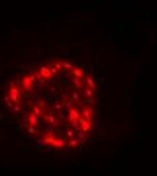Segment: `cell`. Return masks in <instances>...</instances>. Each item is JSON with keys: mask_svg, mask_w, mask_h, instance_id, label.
I'll list each match as a JSON object with an SVG mask.
<instances>
[{"mask_svg": "<svg viewBox=\"0 0 157 176\" xmlns=\"http://www.w3.org/2000/svg\"><path fill=\"white\" fill-rule=\"evenodd\" d=\"M8 92H10L11 102L12 103H19V95H20V88L19 87H14V84H10V88H8Z\"/></svg>", "mask_w": 157, "mask_h": 176, "instance_id": "7a4b0ae2", "label": "cell"}, {"mask_svg": "<svg viewBox=\"0 0 157 176\" xmlns=\"http://www.w3.org/2000/svg\"><path fill=\"white\" fill-rule=\"evenodd\" d=\"M5 105L8 106V107H12V105H14V103L10 100V98H8V96H5Z\"/></svg>", "mask_w": 157, "mask_h": 176, "instance_id": "d6986e66", "label": "cell"}, {"mask_svg": "<svg viewBox=\"0 0 157 176\" xmlns=\"http://www.w3.org/2000/svg\"><path fill=\"white\" fill-rule=\"evenodd\" d=\"M77 140H79V141H80V140H84V134H83L81 130H79V138H77Z\"/></svg>", "mask_w": 157, "mask_h": 176, "instance_id": "44dd1931", "label": "cell"}, {"mask_svg": "<svg viewBox=\"0 0 157 176\" xmlns=\"http://www.w3.org/2000/svg\"><path fill=\"white\" fill-rule=\"evenodd\" d=\"M50 145L54 148H57V149H61V148L65 146V141H64L62 138H53V141Z\"/></svg>", "mask_w": 157, "mask_h": 176, "instance_id": "8992f818", "label": "cell"}, {"mask_svg": "<svg viewBox=\"0 0 157 176\" xmlns=\"http://www.w3.org/2000/svg\"><path fill=\"white\" fill-rule=\"evenodd\" d=\"M72 98H73V99H76V100H79L80 99V95H79L77 92H73V94H72Z\"/></svg>", "mask_w": 157, "mask_h": 176, "instance_id": "ffe728a7", "label": "cell"}, {"mask_svg": "<svg viewBox=\"0 0 157 176\" xmlns=\"http://www.w3.org/2000/svg\"><path fill=\"white\" fill-rule=\"evenodd\" d=\"M77 123L80 125V130L83 131V134H84V133H90L91 129H92V123H91V122H88V121H86L83 117H80V119L77 121Z\"/></svg>", "mask_w": 157, "mask_h": 176, "instance_id": "277c9868", "label": "cell"}, {"mask_svg": "<svg viewBox=\"0 0 157 176\" xmlns=\"http://www.w3.org/2000/svg\"><path fill=\"white\" fill-rule=\"evenodd\" d=\"M48 121H49V123L52 125V126H54V125H56V118H54V115H53L52 113H49V114H48Z\"/></svg>", "mask_w": 157, "mask_h": 176, "instance_id": "7c38bea8", "label": "cell"}, {"mask_svg": "<svg viewBox=\"0 0 157 176\" xmlns=\"http://www.w3.org/2000/svg\"><path fill=\"white\" fill-rule=\"evenodd\" d=\"M27 122H29L33 127H35V126H38V123H39V118L35 117L34 114H30L29 117H27Z\"/></svg>", "mask_w": 157, "mask_h": 176, "instance_id": "52a82bcc", "label": "cell"}, {"mask_svg": "<svg viewBox=\"0 0 157 176\" xmlns=\"http://www.w3.org/2000/svg\"><path fill=\"white\" fill-rule=\"evenodd\" d=\"M34 83H35V77H34L33 75H30V76H27V77H24V79H22V80H19V86H22L23 90L30 91V90H33Z\"/></svg>", "mask_w": 157, "mask_h": 176, "instance_id": "6da1fadb", "label": "cell"}, {"mask_svg": "<svg viewBox=\"0 0 157 176\" xmlns=\"http://www.w3.org/2000/svg\"><path fill=\"white\" fill-rule=\"evenodd\" d=\"M62 67L65 68V69H73V68H75L71 62H62Z\"/></svg>", "mask_w": 157, "mask_h": 176, "instance_id": "e0dca14e", "label": "cell"}, {"mask_svg": "<svg viewBox=\"0 0 157 176\" xmlns=\"http://www.w3.org/2000/svg\"><path fill=\"white\" fill-rule=\"evenodd\" d=\"M71 106H72L71 102H67V103H64V107H71Z\"/></svg>", "mask_w": 157, "mask_h": 176, "instance_id": "cb8c5ba5", "label": "cell"}, {"mask_svg": "<svg viewBox=\"0 0 157 176\" xmlns=\"http://www.w3.org/2000/svg\"><path fill=\"white\" fill-rule=\"evenodd\" d=\"M72 75H73V77L81 79V77L84 76V71H83L81 68H73V69H72Z\"/></svg>", "mask_w": 157, "mask_h": 176, "instance_id": "9c48e42d", "label": "cell"}, {"mask_svg": "<svg viewBox=\"0 0 157 176\" xmlns=\"http://www.w3.org/2000/svg\"><path fill=\"white\" fill-rule=\"evenodd\" d=\"M92 109H84L83 110V118L86 119V121H88V122H92Z\"/></svg>", "mask_w": 157, "mask_h": 176, "instance_id": "ba28073f", "label": "cell"}, {"mask_svg": "<svg viewBox=\"0 0 157 176\" xmlns=\"http://www.w3.org/2000/svg\"><path fill=\"white\" fill-rule=\"evenodd\" d=\"M56 110H61V105H60V103H57V105H56Z\"/></svg>", "mask_w": 157, "mask_h": 176, "instance_id": "d4e9b609", "label": "cell"}, {"mask_svg": "<svg viewBox=\"0 0 157 176\" xmlns=\"http://www.w3.org/2000/svg\"><path fill=\"white\" fill-rule=\"evenodd\" d=\"M84 95H86L87 98H92V96H94V92H92L90 88H86V90H84Z\"/></svg>", "mask_w": 157, "mask_h": 176, "instance_id": "9a60e30c", "label": "cell"}, {"mask_svg": "<svg viewBox=\"0 0 157 176\" xmlns=\"http://www.w3.org/2000/svg\"><path fill=\"white\" fill-rule=\"evenodd\" d=\"M38 107H39V109H46V102H45V100H39V102H38Z\"/></svg>", "mask_w": 157, "mask_h": 176, "instance_id": "ac0fdd59", "label": "cell"}, {"mask_svg": "<svg viewBox=\"0 0 157 176\" xmlns=\"http://www.w3.org/2000/svg\"><path fill=\"white\" fill-rule=\"evenodd\" d=\"M87 84H88L91 91H96V86H95V83H94V79L91 76H87Z\"/></svg>", "mask_w": 157, "mask_h": 176, "instance_id": "8fae6325", "label": "cell"}, {"mask_svg": "<svg viewBox=\"0 0 157 176\" xmlns=\"http://www.w3.org/2000/svg\"><path fill=\"white\" fill-rule=\"evenodd\" d=\"M80 117H81L80 111H79L76 107H71V109H69V117H68V118H69V122H72L75 127L77 126V121L80 119Z\"/></svg>", "mask_w": 157, "mask_h": 176, "instance_id": "3957f363", "label": "cell"}, {"mask_svg": "<svg viewBox=\"0 0 157 176\" xmlns=\"http://www.w3.org/2000/svg\"><path fill=\"white\" fill-rule=\"evenodd\" d=\"M29 133H31V134L35 133V127H33V126H30V127H29Z\"/></svg>", "mask_w": 157, "mask_h": 176, "instance_id": "603a6c76", "label": "cell"}, {"mask_svg": "<svg viewBox=\"0 0 157 176\" xmlns=\"http://www.w3.org/2000/svg\"><path fill=\"white\" fill-rule=\"evenodd\" d=\"M38 73H39V76L42 77L43 80H45V79H50V77H52V72H50V68L46 67V65H42V67L39 68Z\"/></svg>", "mask_w": 157, "mask_h": 176, "instance_id": "5b68a950", "label": "cell"}, {"mask_svg": "<svg viewBox=\"0 0 157 176\" xmlns=\"http://www.w3.org/2000/svg\"><path fill=\"white\" fill-rule=\"evenodd\" d=\"M72 83H73L76 87H81V86H83L81 80H80V79H77V77H73V79H72Z\"/></svg>", "mask_w": 157, "mask_h": 176, "instance_id": "5bb4252c", "label": "cell"}, {"mask_svg": "<svg viewBox=\"0 0 157 176\" xmlns=\"http://www.w3.org/2000/svg\"><path fill=\"white\" fill-rule=\"evenodd\" d=\"M31 114H34L35 117H41V115L43 114V111H42V109H39L38 106H34V107H31Z\"/></svg>", "mask_w": 157, "mask_h": 176, "instance_id": "30bf717a", "label": "cell"}, {"mask_svg": "<svg viewBox=\"0 0 157 176\" xmlns=\"http://www.w3.org/2000/svg\"><path fill=\"white\" fill-rule=\"evenodd\" d=\"M79 142H80V141H79L77 138H73L71 142H69V145H68V146H69V148H75V146H77V145H79Z\"/></svg>", "mask_w": 157, "mask_h": 176, "instance_id": "4fadbf2b", "label": "cell"}, {"mask_svg": "<svg viewBox=\"0 0 157 176\" xmlns=\"http://www.w3.org/2000/svg\"><path fill=\"white\" fill-rule=\"evenodd\" d=\"M53 68H56V69L60 72V71H61V68H62V62L61 61H56V62H54V67H53Z\"/></svg>", "mask_w": 157, "mask_h": 176, "instance_id": "2e32d148", "label": "cell"}, {"mask_svg": "<svg viewBox=\"0 0 157 176\" xmlns=\"http://www.w3.org/2000/svg\"><path fill=\"white\" fill-rule=\"evenodd\" d=\"M67 137L73 138V131H72V130H68V131H67Z\"/></svg>", "mask_w": 157, "mask_h": 176, "instance_id": "7402d4cb", "label": "cell"}]
</instances>
